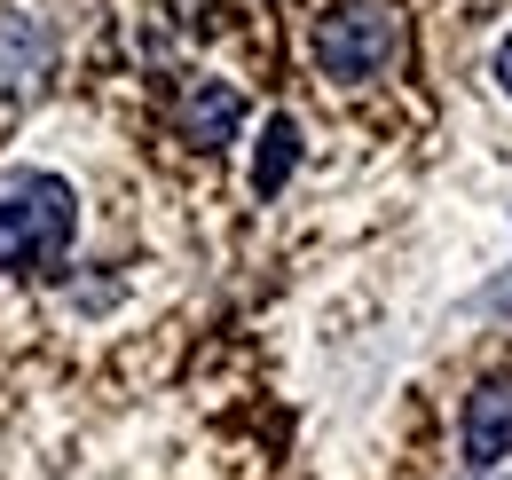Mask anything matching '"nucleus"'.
Wrapping results in <instances>:
<instances>
[{"label":"nucleus","mask_w":512,"mask_h":480,"mask_svg":"<svg viewBox=\"0 0 512 480\" xmlns=\"http://www.w3.org/2000/svg\"><path fill=\"white\" fill-rule=\"evenodd\" d=\"M79 237V197L64 174H0V276H48Z\"/></svg>","instance_id":"f257e3e1"},{"label":"nucleus","mask_w":512,"mask_h":480,"mask_svg":"<svg viewBox=\"0 0 512 480\" xmlns=\"http://www.w3.org/2000/svg\"><path fill=\"white\" fill-rule=\"evenodd\" d=\"M394 56H402V24H394V8H379V0H347V8L316 16L323 79H379Z\"/></svg>","instance_id":"f03ea898"},{"label":"nucleus","mask_w":512,"mask_h":480,"mask_svg":"<svg viewBox=\"0 0 512 480\" xmlns=\"http://www.w3.org/2000/svg\"><path fill=\"white\" fill-rule=\"evenodd\" d=\"M174 126H182V142H197V150H229L237 126H245V87H237V79H213V71L182 79Z\"/></svg>","instance_id":"7ed1b4c3"},{"label":"nucleus","mask_w":512,"mask_h":480,"mask_svg":"<svg viewBox=\"0 0 512 480\" xmlns=\"http://www.w3.org/2000/svg\"><path fill=\"white\" fill-rule=\"evenodd\" d=\"M512 457V378H481L465 394V465L497 473Z\"/></svg>","instance_id":"20e7f679"},{"label":"nucleus","mask_w":512,"mask_h":480,"mask_svg":"<svg viewBox=\"0 0 512 480\" xmlns=\"http://www.w3.org/2000/svg\"><path fill=\"white\" fill-rule=\"evenodd\" d=\"M48 87V32L32 16H0V95L32 103Z\"/></svg>","instance_id":"39448f33"},{"label":"nucleus","mask_w":512,"mask_h":480,"mask_svg":"<svg viewBox=\"0 0 512 480\" xmlns=\"http://www.w3.org/2000/svg\"><path fill=\"white\" fill-rule=\"evenodd\" d=\"M292 166H300V119H284V111H276V119L260 126V150H253V189H260V197H276V189L292 181Z\"/></svg>","instance_id":"423d86ee"},{"label":"nucleus","mask_w":512,"mask_h":480,"mask_svg":"<svg viewBox=\"0 0 512 480\" xmlns=\"http://www.w3.org/2000/svg\"><path fill=\"white\" fill-rule=\"evenodd\" d=\"M497 87H505V95H512V32H505V40H497Z\"/></svg>","instance_id":"0eeeda50"}]
</instances>
